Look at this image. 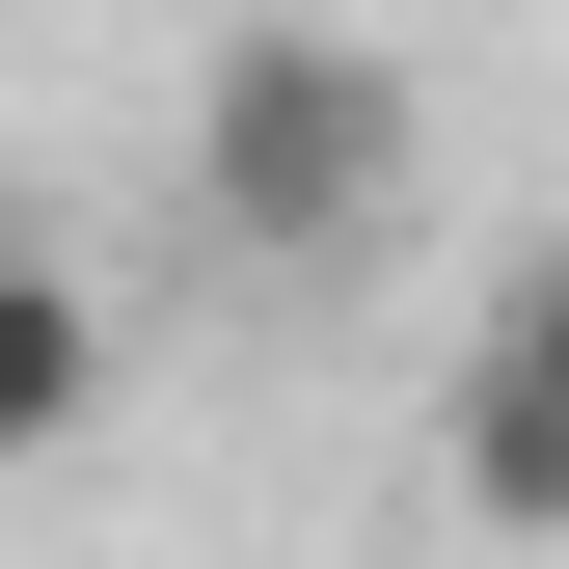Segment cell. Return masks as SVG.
I'll return each mask as SVG.
<instances>
[{
    "label": "cell",
    "instance_id": "cell-2",
    "mask_svg": "<svg viewBox=\"0 0 569 569\" xmlns=\"http://www.w3.org/2000/svg\"><path fill=\"white\" fill-rule=\"evenodd\" d=\"M461 516L569 542V244L488 271V352H461Z\"/></svg>",
    "mask_w": 569,
    "mask_h": 569
},
{
    "label": "cell",
    "instance_id": "cell-1",
    "mask_svg": "<svg viewBox=\"0 0 569 569\" xmlns=\"http://www.w3.org/2000/svg\"><path fill=\"white\" fill-rule=\"evenodd\" d=\"M190 190H218L244 271L380 244V190H407V82H380V54H326V28H244L218 82H190Z\"/></svg>",
    "mask_w": 569,
    "mask_h": 569
},
{
    "label": "cell",
    "instance_id": "cell-3",
    "mask_svg": "<svg viewBox=\"0 0 569 569\" xmlns=\"http://www.w3.org/2000/svg\"><path fill=\"white\" fill-rule=\"evenodd\" d=\"M109 435V299L54 244H0V461H82Z\"/></svg>",
    "mask_w": 569,
    "mask_h": 569
}]
</instances>
